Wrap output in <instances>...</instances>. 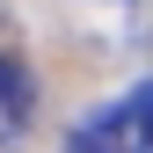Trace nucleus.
I'll use <instances>...</instances> for the list:
<instances>
[{"mask_svg":"<svg viewBox=\"0 0 153 153\" xmlns=\"http://www.w3.org/2000/svg\"><path fill=\"white\" fill-rule=\"evenodd\" d=\"M29 73L15 66V59H0V146H15L22 139V124H29Z\"/></svg>","mask_w":153,"mask_h":153,"instance_id":"obj_1","label":"nucleus"},{"mask_svg":"<svg viewBox=\"0 0 153 153\" xmlns=\"http://www.w3.org/2000/svg\"><path fill=\"white\" fill-rule=\"evenodd\" d=\"M117 146L124 153H153V80H139L131 102L117 109Z\"/></svg>","mask_w":153,"mask_h":153,"instance_id":"obj_2","label":"nucleus"},{"mask_svg":"<svg viewBox=\"0 0 153 153\" xmlns=\"http://www.w3.org/2000/svg\"><path fill=\"white\" fill-rule=\"evenodd\" d=\"M66 153H124V146H117V109H109V117H88V124L66 139Z\"/></svg>","mask_w":153,"mask_h":153,"instance_id":"obj_3","label":"nucleus"}]
</instances>
